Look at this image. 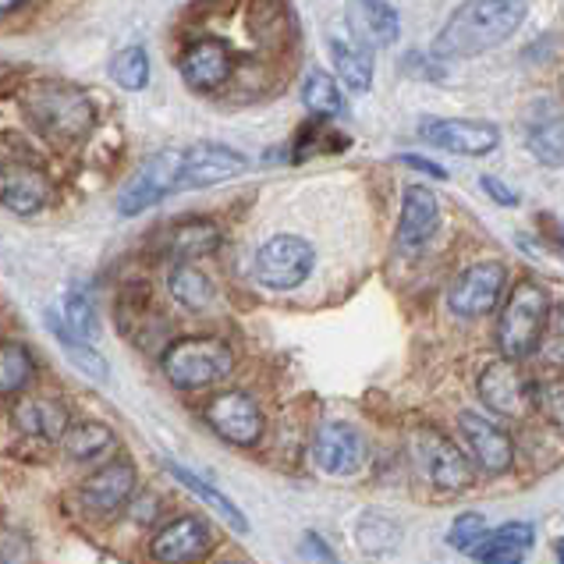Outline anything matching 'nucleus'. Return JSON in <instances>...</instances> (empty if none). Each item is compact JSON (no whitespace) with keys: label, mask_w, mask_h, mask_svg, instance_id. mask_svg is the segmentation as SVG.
I'll return each instance as SVG.
<instances>
[{"label":"nucleus","mask_w":564,"mask_h":564,"mask_svg":"<svg viewBox=\"0 0 564 564\" xmlns=\"http://www.w3.org/2000/svg\"><path fill=\"white\" fill-rule=\"evenodd\" d=\"M525 22V0H465L451 11L433 54L441 61H465L508 43Z\"/></svg>","instance_id":"nucleus-1"},{"label":"nucleus","mask_w":564,"mask_h":564,"mask_svg":"<svg viewBox=\"0 0 564 564\" xmlns=\"http://www.w3.org/2000/svg\"><path fill=\"white\" fill-rule=\"evenodd\" d=\"M19 104L25 110V118L54 147H75V142H83L96 121L89 96L83 89L61 83H32L29 89H22Z\"/></svg>","instance_id":"nucleus-2"},{"label":"nucleus","mask_w":564,"mask_h":564,"mask_svg":"<svg viewBox=\"0 0 564 564\" xmlns=\"http://www.w3.org/2000/svg\"><path fill=\"white\" fill-rule=\"evenodd\" d=\"M546 316H551V302L536 281L514 284L508 295L501 319H497V348L505 359L522 362L540 348V337L546 330Z\"/></svg>","instance_id":"nucleus-3"},{"label":"nucleus","mask_w":564,"mask_h":564,"mask_svg":"<svg viewBox=\"0 0 564 564\" xmlns=\"http://www.w3.org/2000/svg\"><path fill=\"white\" fill-rule=\"evenodd\" d=\"M235 369V351L220 337H182L164 351V377L178 391H203Z\"/></svg>","instance_id":"nucleus-4"},{"label":"nucleus","mask_w":564,"mask_h":564,"mask_svg":"<svg viewBox=\"0 0 564 564\" xmlns=\"http://www.w3.org/2000/svg\"><path fill=\"white\" fill-rule=\"evenodd\" d=\"M409 455H412L415 473L423 476L433 490L458 494L473 482V462L465 458V451L451 444L441 430L415 426L409 433Z\"/></svg>","instance_id":"nucleus-5"},{"label":"nucleus","mask_w":564,"mask_h":564,"mask_svg":"<svg viewBox=\"0 0 564 564\" xmlns=\"http://www.w3.org/2000/svg\"><path fill=\"white\" fill-rule=\"evenodd\" d=\"M476 391L482 405L505 419H529L540 409V387L522 373L514 359H494L490 366H482Z\"/></svg>","instance_id":"nucleus-6"},{"label":"nucleus","mask_w":564,"mask_h":564,"mask_svg":"<svg viewBox=\"0 0 564 564\" xmlns=\"http://www.w3.org/2000/svg\"><path fill=\"white\" fill-rule=\"evenodd\" d=\"M316 267V249L299 235H273L256 252V281L270 292H292L310 281Z\"/></svg>","instance_id":"nucleus-7"},{"label":"nucleus","mask_w":564,"mask_h":564,"mask_svg":"<svg viewBox=\"0 0 564 564\" xmlns=\"http://www.w3.org/2000/svg\"><path fill=\"white\" fill-rule=\"evenodd\" d=\"M178 174H182V150H160L142 160V167L132 174V182L121 188L118 196V214L121 217H139L142 209L156 206L167 199L171 192H178Z\"/></svg>","instance_id":"nucleus-8"},{"label":"nucleus","mask_w":564,"mask_h":564,"mask_svg":"<svg viewBox=\"0 0 564 564\" xmlns=\"http://www.w3.org/2000/svg\"><path fill=\"white\" fill-rule=\"evenodd\" d=\"M206 423L217 433L220 441H228L235 447H256L263 441L267 419L263 409L256 405V398L246 391H220L206 401Z\"/></svg>","instance_id":"nucleus-9"},{"label":"nucleus","mask_w":564,"mask_h":564,"mask_svg":"<svg viewBox=\"0 0 564 564\" xmlns=\"http://www.w3.org/2000/svg\"><path fill=\"white\" fill-rule=\"evenodd\" d=\"M508 288V267L497 263V260H482L473 263L469 270L458 273V281L451 284L447 292V310L462 316V319H476V316H487L497 310Z\"/></svg>","instance_id":"nucleus-10"},{"label":"nucleus","mask_w":564,"mask_h":564,"mask_svg":"<svg viewBox=\"0 0 564 564\" xmlns=\"http://www.w3.org/2000/svg\"><path fill=\"white\" fill-rule=\"evenodd\" d=\"M458 433L462 444L469 451L473 465L482 476H505L514 462V441L494 423V419L479 412H462L458 415Z\"/></svg>","instance_id":"nucleus-11"},{"label":"nucleus","mask_w":564,"mask_h":564,"mask_svg":"<svg viewBox=\"0 0 564 564\" xmlns=\"http://www.w3.org/2000/svg\"><path fill=\"white\" fill-rule=\"evenodd\" d=\"M249 171V160L238 150L224 147V142H199V147L182 150V174L178 192L192 188H214L220 182H231L238 174Z\"/></svg>","instance_id":"nucleus-12"},{"label":"nucleus","mask_w":564,"mask_h":564,"mask_svg":"<svg viewBox=\"0 0 564 564\" xmlns=\"http://www.w3.org/2000/svg\"><path fill=\"white\" fill-rule=\"evenodd\" d=\"M419 135L430 147L447 150L455 156H487L501 147V132L490 121H465V118H423Z\"/></svg>","instance_id":"nucleus-13"},{"label":"nucleus","mask_w":564,"mask_h":564,"mask_svg":"<svg viewBox=\"0 0 564 564\" xmlns=\"http://www.w3.org/2000/svg\"><path fill=\"white\" fill-rule=\"evenodd\" d=\"M313 458L327 476H356V473H362V465L369 458V444L351 423H337V419H330V423L316 430Z\"/></svg>","instance_id":"nucleus-14"},{"label":"nucleus","mask_w":564,"mask_h":564,"mask_svg":"<svg viewBox=\"0 0 564 564\" xmlns=\"http://www.w3.org/2000/svg\"><path fill=\"white\" fill-rule=\"evenodd\" d=\"M150 551L160 564H192L214 551V533L196 514H178V519L156 529Z\"/></svg>","instance_id":"nucleus-15"},{"label":"nucleus","mask_w":564,"mask_h":564,"mask_svg":"<svg viewBox=\"0 0 564 564\" xmlns=\"http://www.w3.org/2000/svg\"><path fill=\"white\" fill-rule=\"evenodd\" d=\"M0 185H4V206L19 217H32L51 203L54 185L46 178V171L32 160L4 156V171H0Z\"/></svg>","instance_id":"nucleus-16"},{"label":"nucleus","mask_w":564,"mask_h":564,"mask_svg":"<svg viewBox=\"0 0 564 564\" xmlns=\"http://www.w3.org/2000/svg\"><path fill=\"white\" fill-rule=\"evenodd\" d=\"M441 228V203L426 185H409L401 199V220H398V249L419 252Z\"/></svg>","instance_id":"nucleus-17"},{"label":"nucleus","mask_w":564,"mask_h":564,"mask_svg":"<svg viewBox=\"0 0 564 564\" xmlns=\"http://www.w3.org/2000/svg\"><path fill=\"white\" fill-rule=\"evenodd\" d=\"M345 22L351 36H356V43L369 46V51L394 46L401 36V19L387 0H348Z\"/></svg>","instance_id":"nucleus-18"},{"label":"nucleus","mask_w":564,"mask_h":564,"mask_svg":"<svg viewBox=\"0 0 564 564\" xmlns=\"http://www.w3.org/2000/svg\"><path fill=\"white\" fill-rule=\"evenodd\" d=\"M135 494V469L128 462H110L104 469H96L89 479H83V505L96 514H115L121 511Z\"/></svg>","instance_id":"nucleus-19"},{"label":"nucleus","mask_w":564,"mask_h":564,"mask_svg":"<svg viewBox=\"0 0 564 564\" xmlns=\"http://www.w3.org/2000/svg\"><path fill=\"white\" fill-rule=\"evenodd\" d=\"M182 75H185L188 89L214 93L231 78V54L224 51V43H217V40H199L185 51Z\"/></svg>","instance_id":"nucleus-20"},{"label":"nucleus","mask_w":564,"mask_h":564,"mask_svg":"<svg viewBox=\"0 0 564 564\" xmlns=\"http://www.w3.org/2000/svg\"><path fill=\"white\" fill-rule=\"evenodd\" d=\"M536 546V529L529 522H505L490 529V536L473 554L476 564H525L529 551Z\"/></svg>","instance_id":"nucleus-21"},{"label":"nucleus","mask_w":564,"mask_h":564,"mask_svg":"<svg viewBox=\"0 0 564 564\" xmlns=\"http://www.w3.org/2000/svg\"><path fill=\"white\" fill-rule=\"evenodd\" d=\"M220 228L214 220H203V217H188V220H178L167 228V238H164V249L171 260L178 263H192V260H203V256L217 252L220 246Z\"/></svg>","instance_id":"nucleus-22"},{"label":"nucleus","mask_w":564,"mask_h":564,"mask_svg":"<svg viewBox=\"0 0 564 564\" xmlns=\"http://www.w3.org/2000/svg\"><path fill=\"white\" fill-rule=\"evenodd\" d=\"M14 426L36 441H64L68 433V409L54 398H22L14 405Z\"/></svg>","instance_id":"nucleus-23"},{"label":"nucleus","mask_w":564,"mask_h":564,"mask_svg":"<svg viewBox=\"0 0 564 564\" xmlns=\"http://www.w3.org/2000/svg\"><path fill=\"white\" fill-rule=\"evenodd\" d=\"M164 469H167L174 479H178L188 494H196L206 508H214V511L220 514V519L235 529V533H249V519H246V514H241V511L235 508V501H231L228 494H220V490L214 487V482H206L203 476H196L192 469H185V465H178L174 458H167V462H164Z\"/></svg>","instance_id":"nucleus-24"},{"label":"nucleus","mask_w":564,"mask_h":564,"mask_svg":"<svg viewBox=\"0 0 564 564\" xmlns=\"http://www.w3.org/2000/svg\"><path fill=\"white\" fill-rule=\"evenodd\" d=\"M46 327L54 330V337L61 341V348H64V356L72 359V366L75 369H83L86 377H93V380H107V362L100 359V351L93 348V341H86V337H78L68 324H64V316L61 313H46Z\"/></svg>","instance_id":"nucleus-25"},{"label":"nucleus","mask_w":564,"mask_h":564,"mask_svg":"<svg viewBox=\"0 0 564 564\" xmlns=\"http://www.w3.org/2000/svg\"><path fill=\"white\" fill-rule=\"evenodd\" d=\"M330 57H334L337 75H341V83L351 93H369V86H373V57H369V46L330 40Z\"/></svg>","instance_id":"nucleus-26"},{"label":"nucleus","mask_w":564,"mask_h":564,"mask_svg":"<svg viewBox=\"0 0 564 564\" xmlns=\"http://www.w3.org/2000/svg\"><path fill=\"white\" fill-rule=\"evenodd\" d=\"M171 295L174 302H182L188 313H206L217 299L214 281H209L196 263H178L171 270Z\"/></svg>","instance_id":"nucleus-27"},{"label":"nucleus","mask_w":564,"mask_h":564,"mask_svg":"<svg viewBox=\"0 0 564 564\" xmlns=\"http://www.w3.org/2000/svg\"><path fill=\"white\" fill-rule=\"evenodd\" d=\"M61 447H64V455H68L72 462H93V458H100V455H107L110 447H115V433H110V426L86 419V423L68 426Z\"/></svg>","instance_id":"nucleus-28"},{"label":"nucleus","mask_w":564,"mask_h":564,"mask_svg":"<svg viewBox=\"0 0 564 564\" xmlns=\"http://www.w3.org/2000/svg\"><path fill=\"white\" fill-rule=\"evenodd\" d=\"M302 104L310 107V115H316V118H341L345 115V93L337 89V78H330L319 68H310V75H305Z\"/></svg>","instance_id":"nucleus-29"},{"label":"nucleus","mask_w":564,"mask_h":564,"mask_svg":"<svg viewBox=\"0 0 564 564\" xmlns=\"http://www.w3.org/2000/svg\"><path fill=\"white\" fill-rule=\"evenodd\" d=\"M32 377H36V359H32V351L19 341H4V348H0V391L19 394L32 383Z\"/></svg>","instance_id":"nucleus-30"},{"label":"nucleus","mask_w":564,"mask_h":564,"mask_svg":"<svg viewBox=\"0 0 564 564\" xmlns=\"http://www.w3.org/2000/svg\"><path fill=\"white\" fill-rule=\"evenodd\" d=\"M110 78L121 86V89H147L150 86V54L147 46H124L115 57H110Z\"/></svg>","instance_id":"nucleus-31"},{"label":"nucleus","mask_w":564,"mask_h":564,"mask_svg":"<svg viewBox=\"0 0 564 564\" xmlns=\"http://www.w3.org/2000/svg\"><path fill=\"white\" fill-rule=\"evenodd\" d=\"M490 536L487 529V519H482L479 511H462L455 522H451V533H447V543L455 546L462 554H476L479 543Z\"/></svg>","instance_id":"nucleus-32"},{"label":"nucleus","mask_w":564,"mask_h":564,"mask_svg":"<svg viewBox=\"0 0 564 564\" xmlns=\"http://www.w3.org/2000/svg\"><path fill=\"white\" fill-rule=\"evenodd\" d=\"M64 324H68L78 337H86V341H93L96 330H100V319H96V310H93V299L86 292H78V288H72L68 299H64Z\"/></svg>","instance_id":"nucleus-33"},{"label":"nucleus","mask_w":564,"mask_h":564,"mask_svg":"<svg viewBox=\"0 0 564 564\" xmlns=\"http://www.w3.org/2000/svg\"><path fill=\"white\" fill-rule=\"evenodd\" d=\"M529 147H533V156L546 167H557L564 164V121H551L536 128L533 135H529Z\"/></svg>","instance_id":"nucleus-34"},{"label":"nucleus","mask_w":564,"mask_h":564,"mask_svg":"<svg viewBox=\"0 0 564 564\" xmlns=\"http://www.w3.org/2000/svg\"><path fill=\"white\" fill-rule=\"evenodd\" d=\"M536 351L546 366H564V302H557L551 316H546V330Z\"/></svg>","instance_id":"nucleus-35"},{"label":"nucleus","mask_w":564,"mask_h":564,"mask_svg":"<svg viewBox=\"0 0 564 564\" xmlns=\"http://www.w3.org/2000/svg\"><path fill=\"white\" fill-rule=\"evenodd\" d=\"M540 412L546 415V423H551L564 437V380H551V383L540 387Z\"/></svg>","instance_id":"nucleus-36"},{"label":"nucleus","mask_w":564,"mask_h":564,"mask_svg":"<svg viewBox=\"0 0 564 564\" xmlns=\"http://www.w3.org/2000/svg\"><path fill=\"white\" fill-rule=\"evenodd\" d=\"M479 188L487 192V196H490L497 206H519V192L508 188L505 182H497L494 174H482V178H479Z\"/></svg>","instance_id":"nucleus-37"},{"label":"nucleus","mask_w":564,"mask_h":564,"mask_svg":"<svg viewBox=\"0 0 564 564\" xmlns=\"http://www.w3.org/2000/svg\"><path fill=\"white\" fill-rule=\"evenodd\" d=\"M398 160H401V164H405V167L419 171V174H430V178H437V182H444V178H447V171H444L441 164H433V160H426V156H415V153H401Z\"/></svg>","instance_id":"nucleus-38"},{"label":"nucleus","mask_w":564,"mask_h":564,"mask_svg":"<svg viewBox=\"0 0 564 564\" xmlns=\"http://www.w3.org/2000/svg\"><path fill=\"white\" fill-rule=\"evenodd\" d=\"M302 551H305V554H313V561H319V564H337L334 551H330V546H327L324 540H319L316 533H310V536L302 540Z\"/></svg>","instance_id":"nucleus-39"},{"label":"nucleus","mask_w":564,"mask_h":564,"mask_svg":"<svg viewBox=\"0 0 564 564\" xmlns=\"http://www.w3.org/2000/svg\"><path fill=\"white\" fill-rule=\"evenodd\" d=\"M29 0H0V8H4V14H11V11H19V8H25Z\"/></svg>","instance_id":"nucleus-40"},{"label":"nucleus","mask_w":564,"mask_h":564,"mask_svg":"<svg viewBox=\"0 0 564 564\" xmlns=\"http://www.w3.org/2000/svg\"><path fill=\"white\" fill-rule=\"evenodd\" d=\"M554 554H557V564H564V536L554 543Z\"/></svg>","instance_id":"nucleus-41"},{"label":"nucleus","mask_w":564,"mask_h":564,"mask_svg":"<svg viewBox=\"0 0 564 564\" xmlns=\"http://www.w3.org/2000/svg\"><path fill=\"white\" fill-rule=\"evenodd\" d=\"M224 564H238V561H224Z\"/></svg>","instance_id":"nucleus-42"}]
</instances>
